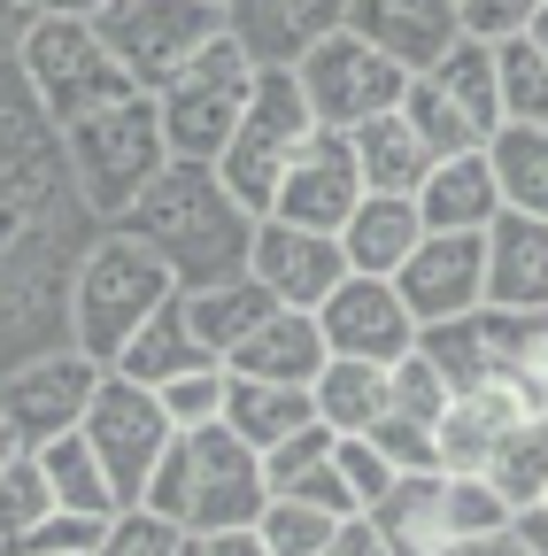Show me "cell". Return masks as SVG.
Masks as SVG:
<instances>
[{"label":"cell","mask_w":548,"mask_h":556,"mask_svg":"<svg viewBox=\"0 0 548 556\" xmlns=\"http://www.w3.org/2000/svg\"><path fill=\"white\" fill-rule=\"evenodd\" d=\"M255 208L217 178V163H163V178L131 201L124 232H140L178 287H209V278H240L247 248H255Z\"/></svg>","instance_id":"6da1fadb"},{"label":"cell","mask_w":548,"mask_h":556,"mask_svg":"<svg viewBox=\"0 0 548 556\" xmlns=\"http://www.w3.org/2000/svg\"><path fill=\"white\" fill-rule=\"evenodd\" d=\"M270 503V479H263V456L232 433V426H209V433H178L170 456L155 464L148 479V510L170 518L186 541H209V533H232V526H255Z\"/></svg>","instance_id":"7a4b0ae2"},{"label":"cell","mask_w":548,"mask_h":556,"mask_svg":"<svg viewBox=\"0 0 548 556\" xmlns=\"http://www.w3.org/2000/svg\"><path fill=\"white\" fill-rule=\"evenodd\" d=\"M54 139H62V163H71V186L86 201V217H109V225H124L131 201H140L170 163L155 93H124V101L78 116L71 131H54Z\"/></svg>","instance_id":"3957f363"},{"label":"cell","mask_w":548,"mask_h":556,"mask_svg":"<svg viewBox=\"0 0 548 556\" xmlns=\"http://www.w3.org/2000/svg\"><path fill=\"white\" fill-rule=\"evenodd\" d=\"M170 294H178L170 263H163L140 232L109 225V232L78 255V278H71V348H86L93 364H116L124 340L140 332Z\"/></svg>","instance_id":"277c9868"},{"label":"cell","mask_w":548,"mask_h":556,"mask_svg":"<svg viewBox=\"0 0 548 556\" xmlns=\"http://www.w3.org/2000/svg\"><path fill=\"white\" fill-rule=\"evenodd\" d=\"M16 62H24V86H31V101H39V116L54 131H71L78 116H93V109H109L124 93H140L124 78V62L101 47L93 16H71V9H39L31 31H24V47H16Z\"/></svg>","instance_id":"5b68a950"},{"label":"cell","mask_w":548,"mask_h":556,"mask_svg":"<svg viewBox=\"0 0 548 556\" xmlns=\"http://www.w3.org/2000/svg\"><path fill=\"white\" fill-rule=\"evenodd\" d=\"M255 78H263V70L232 47V31L201 47V54L178 70V78L155 93L170 155H178V163H217V155L232 148V131H240L247 101H255Z\"/></svg>","instance_id":"8992f818"},{"label":"cell","mask_w":548,"mask_h":556,"mask_svg":"<svg viewBox=\"0 0 548 556\" xmlns=\"http://www.w3.org/2000/svg\"><path fill=\"white\" fill-rule=\"evenodd\" d=\"M93 31L124 62L131 86L163 93L201 47L225 39V9L217 0H109V9H93Z\"/></svg>","instance_id":"52a82bcc"},{"label":"cell","mask_w":548,"mask_h":556,"mask_svg":"<svg viewBox=\"0 0 548 556\" xmlns=\"http://www.w3.org/2000/svg\"><path fill=\"white\" fill-rule=\"evenodd\" d=\"M309 139H317V116H309V101L294 86V70H263L255 101H247V116L232 131V148L217 155V178L255 208V217H270V193H279L286 163L309 148Z\"/></svg>","instance_id":"ba28073f"},{"label":"cell","mask_w":548,"mask_h":556,"mask_svg":"<svg viewBox=\"0 0 548 556\" xmlns=\"http://www.w3.org/2000/svg\"><path fill=\"white\" fill-rule=\"evenodd\" d=\"M78 433H86V448L101 456V471H109V486H116L124 510L148 503V479H155V464H163L170 441H178V426L163 417V394L140 387V379H116V371L93 387Z\"/></svg>","instance_id":"9c48e42d"},{"label":"cell","mask_w":548,"mask_h":556,"mask_svg":"<svg viewBox=\"0 0 548 556\" xmlns=\"http://www.w3.org/2000/svg\"><path fill=\"white\" fill-rule=\"evenodd\" d=\"M294 86H302V101H309L317 131H356V124H371V116L402 109L409 70H402L394 54H379L364 31L340 24L324 47H309V62L294 70Z\"/></svg>","instance_id":"30bf717a"},{"label":"cell","mask_w":548,"mask_h":556,"mask_svg":"<svg viewBox=\"0 0 548 556\" xmlns=\"http://www.w3.org/2000/svg\"><path fill=\"white\" fill-rule=\"evenodd\" d=\"M101 379H109V364H93L86 348H47V356H31L0 379V426L24 448H47V441L86 426V402Z\"/></svg>","instance_id":"8fae6325"},{"label":"cell","mask_w":548,"mask_h":556,"mask_svg":"<svg viewBox=\"0 0 548 556\" xmlns=\"http://www.w3.org/2000/svg\"><path fill=\"white\" fill-rule=\"evenodd\" d=\"M247 270L270 287V302H279V309H309V317L332 302L340 278H356L340 232H309V225H286V217H263V225H255Z\"/></svg>","instance_id":"7c38bea8"},{"label":"cell","mask_w":548,"mask_h":556,"mask_svg":"<svg viewBox=\"0 0 548 556\" xmlns=\"http://www.w3.org/2000/svg\"><path fill=\"white\" fill-rule=\"evenodd\" d=\"M364 170H356V139L348 131H317L309 148L286 163L279 193H270V217L309 225V232H348V217L364 208Z\"/></svg>","instance_id":"4fadbf2b"},{"label":"cell","mask_w":548,"mask_h":556,"mask_svg":"<svg viewBox=\"0 0 548 556\" xmlns=\"http://www.w3.org/2000/svg\"><path fill=\"white\" fill-rule=\"evenodd\" d=\"M394 287L418 325H448L487 309V232H425L418 255L394 270Z\"/></svg>","instance_id":"5bb4252c"},{"label":"cell","mask_w":548,"mask_h":556,"mask_svg":"<svg viewBox=\"0 0 548 556\" xmlns=\"http://www.w3.org/2000/svg\"><path fill=\"white\" fill-rule=\"evenodd\" d=\"M317 332L332 356H364V364H402L409 348H418V317H409L402 287L394 278H340L332 302L317 309Z\"/></svg>","instance_id":"9a60e30c"},{"label":"cell","mask_w":548,"mask_h":556,"mask_svg":"<svg viewBox=\"0 0 548 556\" xmlns=\"http://www.w3.org/2000/svg\"><path fill=\"white\" fill-rule=\"evenodd\" d=\"M518 332H525V317L487 302V309H471V317L425 325L418 348H425V364L456 394H471V387H518Z\"/></svg>","instance_id":"2e32d148"},{"label":"cell","mask_w":548,"mask_h":556,"mask_svg":"<svg viewBox=\"0 0 548 556\" xmlns=\"http://www.w3.org/2000/svg\"><path fill=\"white\" fill-rule=\"evenodd\" d=\"M348 24V0H225V31L255 70H302L309 47H324Z\"/></svg>","instance_id":"e0dca14e"},{"label":"cell","mask_w":548,"mask_h":556,"mask_svg":"<svg viewBox=\"0 0 548 556\" xmlns=\"http://www.w3.org/2000/svg\"><path fill=\"white\" fill-rule=\"evenodd\" d=\"M348 31H364L379 54H394L418 78L463 39V9L456 0H348Z\"/></svg>","instance_id":"ac0fdd59"},{"label":"cell","mask_w":548,"mask_h":556,"mask_svg":"<svg viewBox=\"0 0 548 556\" xmlns=\"http://www.w3.org/2000/svg\"><path fill=\"white\" fill-rule=\"evenodd\" d=\"M533 409L540 402L525 387H471V394H456L448 417H441V471H487Z\"/></svg>","instance_id":"d6986e66"},{"label":"cell","mask_w":548,"mask_h":556,"mask_svg":"<svg viewBox=\"0 0 548 556\" xmlns=\"http://www.w3.org/2000/svg\"><path fill=\"white\" fill-rule=\"evenodd\" d=\"M487 302L518 309V317L548 309V217L502 208V217L487 225Z\"/></svg>","instance_id":"ffe728a7"},{"label":"cell","mask_w":548,"mask_h":556,"mask_svg":"<svg viewBox=\"0 0 548 556\" xmlns=\"http://www.w3.org/2000/svg\"><path fill=\"white\" fill-rule=\"evenodd\" d=\"M324 356H332V348H324V332H317L309 309H270V325L232 348L225 371L232 379H263V387H317Z\"/></svg>","instance_id":"44dd1931"},{"label":"cell","mask_w":548,"mask_h":556,"mask_svg":"<svg viewBox=\"0 0 548 556\" xmlns=\"http://www.w3.org/2000/svg\"><path fill=\"white\" fill-rule=\"evenodd\" d=\"M364 518L379 526V541L394 556H441L456 541V526H448V471H402Z\"/></svg>","instance_id":"7402d4cb"},{"label":"cell","mask_w":548,"mask_h":556,"mask_svg":"<svg viewBox=\"0 0 548 556\" xmlns=\"http://www.w3.org/2000/svg\"><path fill=\"white\" fill-rule=\"evenodd\" d=\"M263 479H270L279 503H309V510H332V518H356V495H348V479H340V433L332 426H309L286 448H270Z\"/></svg>","instance_id":"603a6c76"},{"label":"cell","mask_w":548,"mask_h":556,"mask_svg":"<svg viewBox=\"0 0 548 556\" xmlns=\"http://www.w3.org/2000/svg\"><path fill=\"white\" fill-rule=\"evenodd\" d=\"M418 217H425V232H487L502 217V186H495L487 148L479 155H441L433 178L418 186Z\"/></svg>","instance_id":"cb8c5ba5"},{"label":"cell","mask_w":548,"mask_h":556,"mask_svg":"<svg viewBox=\"0 0 548 556\" xmlns=\"http://www.w3.org/2000/svg\"><path fill=\"white\" fill-rule=\"evenodd\" d=\"M178 302H186L193 340L209 348L217 364H232V348H240L247 332H263V325H270V309H279L255 270H240V278H209V287H178Z\"/></svg>","instance_id":"d4e9b609"},{"label":"cell","mask_w":548,"mask_h":556,"mask_svg":"<svg viewBox=\"0 0 548 556\" xmlns=\"http://www.w3.org/2000/svg\"><path fill=\"white\" fill-rule=\"evenodd\" d=\"M418 240H425V217H418L409 193H364V208L348 217V232H340L356 278H394L409 255H418Z\"/></svg>","instance_id":"484cf974"},{"label":"cell","mask_w":548,"mask_h":556,"mask_svg":"<svg viewBox=\"0 0 548 556\" xmlns=\"http://www.w3.org/2000/svg\"><path fill=\"white\" fill-rule=\"evenodd\" d=\"M309 402H317V426H332L340 441H356V433H371L379 417L394 409V364H364V356H324V371H317Z\"/></svg>","instance_id":"4316f807"},{"label":"cell","mask_w":548,"mask_h":556,"mask_svg":"<svg viewBox=\"0 0 548 556\" xmlns=\"http://www.w3.org/2000/svg\"><path fill=\"white\" fill-rule=\"evenodd\" d=\"M348 139H356V170H364V186H371V193H409V201H418V186H425V178H433V163H441L425 139H418L409 109H386V116L356 124Z\"/></svg>","instance_id":"83f0119b"},{"label":"cell","mask_w":548,"mask_h":556,"mask_svg":"<svg viewBox=\"0 0 548 556\" xmlns=\"http://www.w3.org/2000/svg\"><path fill=\"white\" fill-rule=\"evenodd\" d=\"M201 364H217L209 348L193 340V325H186V302L170 294L140 332L124 340V356L109 364L116 379H140V387H170V379H186V371H201Z\"/></svg>","instance_id":"f1b7e54d"},{"label":"cell","mask_w":548,"mask_h":556,"mask_svg":"<svg viewBox=\"0 0 548 556\" xmlns=\"http://www.w3.org/2000/svg\"><path fill=\"white\" fill-rule=\"evenodd\" d=\"M225 426H232L255 456H270V448H286L294 433H309V426H317V402H309V387L232 379V394H225Z\"/></svg>","instance_id":"f546056e"},{"label":"cell","mask_w":548,"mask_h":556,"mask_svg":"<svg viewBox=\"0 0 548 556\" xmlns=\"http://www.w3.org/2000/svg\"><path fill=\"white\" fill-rule=\"evenodd\" d=\"M487 163H495L502 208H518V217H548V124H502L487 139Z\"/></svg>","instance_id":"4dcf8cb0"},{"label":"cell","mask_w":548,"mask_h":556,"mask_svg":"<svg viewBox=\"0 0 548 556\" xmlns=\"http://www.w3.org/2000/svg\"><path fill=\"white\" fill-rule=\"evenodd\" d=\"M418 78H433V86H441V93H448V101H456V109H463V116H471L479 131H487V139L502 131V93H495V47H487V39H471V31H463V39H456V47H448V54H441L433 70H418Z\"/></svg>","instance_id":"1f68e13d"},{"label":"cell","mask_w":548,"mask_h":556,"mask_svg":"<svg viewBox=\"0 0 548 556\" xmlns=\"http://www.w3.org/2000/svg\"><path fill=\"white\" fill-rule=\"evenodd\" d=\"M39 464H47V486H54V510H86V518H116L124 510L116 486H109V471H101V456L86 448V433L47 441Z\"/></svg>","instance_id":"d6a6232c"},{"label":"cell","mask_w":548,"mask_h":556,"mask_svg":"<svg viewBox=\"0 0 548 556\" xmlns=\"http://www.w3.org/2000/svg\"><path fill=\"white\" fill-rule=\"evenodd\" d=\"M487 479H495V495H502L518 518L548 503V409H533L525 426L502 441V456L487 464Z\"/></svg>","instance_id":"836d02e7"},{"label":"cell","mask_w":548,"mask_h":556,"mask_svg":"<svg viewBox=\"0 0 548 556\" xmlns=\"http://www.w3.org/2000/svg\"><path fill=\"white\" fill-rule=\"evenodd\" d=\"M47 518H54V486H47L39 448H24V456L0 464V556H16Z\"/></svg>","instance_id":"e575fe53"},{"label":"cell","mask_w":548,"mask_h":556,"mask_svg":"<svg viewBox=\"0 0 548 556\" xmlns=\"http://www.w3.org/2000/svg\"><path fill=\"white\" fill-rule=\"evenodd\" d=\"M495 93H502V124H548V54L525 31L495 39Z\"/></svg>","instance_id":"d590c367"},{"label":"cell","mask_w":548,"mask_h":556,"mask_svg":"<svg viewBox=\"0 0 548 556\" xmlns=\"http://www.w3.org/2000/svg\"><path fill=\"white\" fill-rule=\"evenodd\" d=\"M402 109H409V124H418V139H425L433 155H479V148H487V131H479V124H471L433 78H409Z\"/></svg>","instance_id":"8d00e7d4"},{"label":"cell","mask_w":548,"mask_h":556,"mask_svg":"<svg viewBox=\"0 0 548 556\" xmlns=\"http://www.w3.org/2000/svg\"><path fill=\"white\" fill-rule=\"evenodd\" d=\"M163 394V417L178 433H209V426H225V394H232V371L225 364H201V371H186V379H170V387H155Z\"/></svg>","instance_id":"74e56055"},{"label":"cell","mask_w":548,"mask_h":556,"mask_svg":"<svg viewBox=\"0 0 548 556\" xmlns=\"http://www.w3.org/2000/svg\"><path fill=\"white\" fill-rule=\"evenodd\" d=\"M332 510H309V503H279L270 495L263 503V518H255V533L270 541V556H324V541H332Z\"/></svg>","instance_id":"f35d334b"},{"label":"cell","mask_w":548,"mask_h":556,"mask_svg":"<svg viewBox=\"0 0 548 556\" xmlns=\"http://www.w3.org/2000/svg\"><path fill=\"white\" fill-rule=\"evenodd\" d=\"M448 526H456V541H471V533H502V526H518V510L495 495L487 471H448Z\"/></svg>","instance_id":"ab89813d"},{"label":"cell","mask_w":548,"mask_h":556,"mask_svg":"<svg viewBox=\"0 0 548 556\" xmlns=\"http://www.w3.org/2000/svg\"><path fill=\"white\" fill-rule=\"evenodd\" d=\"M364 441H379V456H386L394 471H441V426H425V417H402V409H386Z\"/></svg>","instance_id":"60d3db41"},{"label":"cell","mask_w":548,"mask_h":556,"mask_svg":"<svg viewBox=\"0 0 548 556\" xmlns=\"http://www.w3.org/2000/svg\"><path fill=\"white\" fill-rule=\"evenodd\" d=\"M93 556H186V533L140 503V510H116V518H109V533H101Z\"/></svg>","instance_id":"b9f144b4"},{"label":"cell","mask_w":548,"mask_h":556,"mask_svg":"<svg viewBox=\"0 0 548 556\" xmlns=\"http://www.w3.org/2000/svg\"><path fill=\"white\" fill-rule=\"evenodd\" d=\"M448 402H456V387L425 364V348H409V356L394 364V409H402V417H425V426H441Z\"/></svg>","instance_id":"7bdbcfd3"},{"label":"cell","mask_w":548,"mask_h":556,"mask_svg":"<svg viewBox=\"0 0 548 556\" xmlns=\"http://www.w3.org/2000/svg\"><path fill=\"white\" fill-rule=\"evenodd\" d=\"M340 479H348L356 510H371V503L386 495V486H394L402 471H394V464L379 456V441H364V433H356V441H340Z\"/></svg>","instance_id":"ee69618b"},{"label":"cell","mask_w":548,"mask_h":556,"mask_svg":"<svg viewBox=\"0 0 548 556\" xmlns=\"http://www.w3.org/2000/svg\"><path fill=\"white\" fill-rule=\"evenodd\" d=\"M101 533H109V518H86V510H54L24 548L31 556H93L101 548Z\"/></svg>","instance_id":"f6af8a7d"},{"label":"cell","mask_w":548,"mask_h":556,"mask_svg":"<svg viewBox=\"0 0 548 556\" xmlns=\"http://www.w3.org/2000/svg\"><path fill=\"white\" fill-rule=\"evenodd\" d=\"M548 9V0H463V31L471 39H518V31H533V16Z\"/></svg>","instance_id":"bcb514c9"},{"label":"cell","mask_w":548,"mask_h":556,"mask_svg":"<svg viewBox=\"0 0 548 556\" xmlns=\"http://www.w3.org/2000/svg\"><path fill=\"white\" fill-rule=\"evenodd\" d=\"M518 387L548 409V309L525 317V332H518Z\"/></svg>","instance_id":"7dc6e473"},{"label":"cell","mask_w":548,"mask_h":556,"mask_svg":"<svg viewBox=\"0 0 548 556\" xmlns=\"http://www.w3.org/2000/svg\"><path fill=\"white\" fill-rule=\"evenodd\" d=\"M324 556H394V548H386V541H379V526H371V518L356 510V518H340V526H332Z\"/></svg>","instance_id":"c3c4849f"},{"label":"cell","mask_w":548,"mask_h":556,"mask_svg":"<svg viewBox=\"0 0 548 556\" xmlns=\"http://www.w3.org/2000/svg\"><path fill=\"white\" fill-rule=\"evenodd\" d=\"M441 556H533V548H525V533H518V526H502V533H471V541H448Z\"/></svg>","instance_id":"681fc988"},{"label":"cell","mask_w":548,"mask_h":556,"mask_svg":"<svg viewBox=\"0 0 548 556\" xmlns=\"http://www.w3.org/2000/svg\"><path fill=\"white\" fill-rule=\"evenodd\" d=\"M201 556H270V541L255 526H232V533H209V541H193Z\"/></svg>","instance_id":"f907efd6"},{"label":"cell","mask_w":548,"mask_h":556,"mask_svg":"<svg viewBox=\"0 0 548 556\" xmlns=\"http://www.w3.org/2000/svg\"><path fill=\"white\" fill-rule=\"evenodd\" d=\"M31 16H39V9H31V0H0V54H16V47H24V31H31Z\"/></svg>","instance_id":"816d5d0a"},{"label":"cell","mask_w":548,"mask_h":556,"mask_svg":"<svg viewBox=\"0 0 548 556\" xmlns=\"http://www.w3.org/2000/svg\"><path fill=\"white\" fill-rule=\"evenodd\" d=\"M518 533H525V548H533V556H548V503H540V510H525V518H518Z\"/></svg>","instance_id":"f5cc1de1"},{"label":"cell","mask_w":548,"mask_h":556,"mask_svg":"<svg viewBox=\"0 0 548 556\" xmlns=\"http://www.w3.org/2000/svg\"><path fill=\"white\" fill-rule=\"evenodd\" d=\"M47 9H71V16H93V9H109V0H47Z\"/></svg>","instance_id":"db71d44e"},{"label":"cell","mask_w":548,"mask_h":556,"mask_svg":"<svg viewBox=\"0 0 548 556\" xmlns=\"http://www.w3.org/2000/svg\"><path fill=\"white\" fill-rule=\"evenodd\" d=\"M525 39H533V47H540V54H548V9H540V16H533V31H525Z\"/></svg>","instance_id":"11a10c76"},{"label":"cell","mask_w":548,"mask_h":556,"mask_svg":"<svg viewBox=\"0 0 548 556\" xmlns=\"http://www.w3.org/2000/svg\"><path fill=\"white\" fill-rule=\"evenodd\" d=\"M9 456H24V441H16L9 426H0V464H9Z\"/></svg>","instance_id":"9f6ffc18"},{"label":"cell","mask_w":548,"mask_h":556,"mask_svg":"<svg viewBox=\"0 0 548 556\" xmlns=\"http://www.w3.org/2000/svg\"><path fill=\"white\" fill-rule=\"evenodd\" d=\"M186 556H201V548H193V541H186Z\"/></svg>","instance_id":"6f0895ef"},{"label":"cell","mask_w":548,"mask_h":556,"mask_svg":"<svg viewBox=\"0 0 548 556\" xmlns=\"http://www.w3.org/2000/svg\"><path fill=\"white\" fill-rule=\"evenodd\" d=\"M31 9H47V0H31Z\"/></svg>","instance_id":"680465c9"},{"label":"cell","mask_w":548,"mask_h":556,"mask_svg":"<svg viewBox=\"0 0 548 556\" xmlns=\"http://www.w3.org/2000/svg\"><path fill=\"white\" fill-rule=\"evenodd\" d=\"M16 556H31V548H16Z\"/></svg>","instance_id":"91938a15"},{"label":"cell","mask_w":548,"mask_h":556,"mask_svg":"<svg viewBox=\"0 0 548 556\" xmlns=\"http://www.w3.org/2000/svg\"><path fill=\"white\" fill-rule=\"evenodd\" d=\"M217 9H225V0H217Z\"/></svg>","instance_id":"94428289"},{"label":"cell","mask_w":548,"mask_h":556,"mask_svg":"<svg viewBox=\"0 0 548 556\" xmlns=\"http://www.w3.org/2000/svg\"><path fill=\"white\" fill-rule=\"evenodd\" d=\"M456 9H463V0H456Z\"/></svg>","instance_id":"6125c7cd"}]
</instances>
